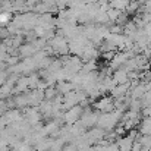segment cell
<instances>
[{
    "mask_svg": "<svg viewBox=\"0 0 151 151\" xmlns=\"http://www.w3.org/2000/svg\"><path fill=\"white\" fill-rule=\"evenodd\" d=\"M62 62H63V69H66L69 73L75 75V73H79L82 70V66H84V62L79 56H62L60 57Z\"/></svg>",
    "mask_w": 151,
    "mask_h": 151,
    "instance_id": "obj_1",
    "label": "cell"
},
{
    "mask_svg": "<svg viewBox=\"0 0 151 151\" xmlns=\"http://www.w3.org/2000/svg\"><path fill=\"white\" fill-rule=\"evenodd\" d=\"M49 46L54 50V54H62V56L69 54V40L65 35L56 34L49 41Z\"/></svg>",
    "mask_w": 151,
    "mask_h": 151,
    "instance_id": "obj_2",
    "label": "cell"
},
{
    "mask_svg": "<svg viewBox=\"0 0 151 151\" xmlns=\"http://www.w3.org/2000/svg\"><path fill=\"white\" fill-rule=\"evenodd\" d=\"M82 113H84V106L82 104H76V106L70 107L69 110H66L63 113V122L66 125H73L75 122H78L81 119Z\"/></svg>",
    "mask_w": 151,
    "mask_h": 151,
    "instance_id": "obj_3",
    "label": "cell"
},
{
    "mask_svg": "<svg viewBox=\"0 0 151 151\" xmlns=\"http://www.w3.org/2000/svg\"><path fill=\"white\" fill-rule=\"evenodd\" d=\"M94 107L97 111L101 113H110L114 110V99L113 97H101L100 100L94 103Z\"/></svg>",
    "mask_w": 151,
    "mask_h": 151,
    "instance_id": "obj_4",
    "label": "cell"
},
{
    "mask_svg": "<svg viewBox=\"0 0 151 151\" xmlns=\"http://www.w3.org/2000/svg\"><path fill=\"white\" fill-rule=\"evenodd\" d=\"M128 54L125 53V51H120V53H116L114 56H113V59L109 62V66H110V69L111 70H116V69H120V68H123V65L128 62Z\"/></svg>",
    "mask_w": 151,
    "mask_h": 151,
    "instance_id": "obj_5",
    "label": "cell"
},
{
    "mask_svg": "<svg viewBox=\"0 0 151 151\" xmlns=\"http://www.w3.org/2000/svg\"><path fill=\"white\" fill-rule=\"evenodd\" d=\"M129 90H131V81H129V82H125V84H117V85L110 91V94H111L113 99H122V97L128 96Z\"/></svg>",
    "mask_w": 151,
    "mask_h": 151,
    "instance_id": "obj_6",
    "label": "cell"
},
{
    "mask_svg": "<svg viewBox=\"0 0 151 151\" xmlns=\"http://www.w3.org/2000/svg\"><path fill=\"white\" fill-rule=\"evenodd\" d=\"M29 90V76H22L18 79L15 88H13V94H22V93H27Z\"/></svg>",
    "mask_w": 151,
    "mask_h": 151,
    "instance_id": "obj_7",
    "label": "cell"
},
{
    "mask_svg": "<svg viewBox=\"0 0 151 151\" xmlns=\"http://www.w3.org/2000/svg\"><path fill=\"white\" fill-rule=\"evenodd\" d=\"M56 90H57L59 94L66 96V94H69L70 91H73V90H76V88H75V85H73L70 81H59V82L56 84Z\"/></svg>",
    "mask_w": 151,
    "mask_h": 151,
    "instance_id": "obj_8",
    "label": "cell"
},
{
    "mask_svg": "<svg viewBox=\"0 0 151 151\" xmlns=\"http://www.w3.org/2000/svg\"><path fill=\"white\" fill-rule=\"evenodd\" d=\"M18 50H19V54H21L22 57H31V56H34V54L38 51L34 47L32 43H25V44H22Z\"/></svg>",
    "mask_w": 151,
    "mask_h": 151,
    "instance_id": "obj_9",
    "label": "cell"
},
{
    "mask_svg": "<svg viewBox=\"0 0 151 151\" xmlns=\"http://www.w3.org/2000/svg\"><path fill=\"white\" fill-rule=\"evenodd\" d=\"M113 78L117 84H125V82H129V75H128V70L120 68V69H116L113 72Z\"/></svg>",
    "mask_w": 151,
    "mask_h": 151,
    "instance_id": "obj_10",
    "label": "cell"
},
{
    "mask_svg": "<svg viewBox=\"0 0 151 151\" xmlns=\"http://www.w3.org/2000/svg\"><path fill=\"white\" fill-rule=\"evenodd\" d=\"M120 13H122V10L114 9V7H109V10H107L109 22H110V24H116V21H117V18L120 16Z\"/></svg>",
    "mask_w": 151,
    "mask_h": 151,
    "instance_id": "obj_11",
    "label": "cell"
},
{
    "mask_svg": "<svg viewBox=\"0 0 151 151\" xmlns=\"http://www.w3.org/2000/svg\"><path fill=\"white\" fill-rule=\"evenodd\" d=\"M99 65H97V60H88V62H84V66H82V70L84 73H88V72H94L97 70Z\"/></svg>",
    "mask_w": 151,
    "mask_h": 151,
    "instance_id": "obj_12",
    "label": "cell"
},
{
    "mask_svg": "<svg viewBox=\"0 0 151 151\" xmlns=\"http://www.w3.org/2000/svg\"><path fill=\"white\" fill-rule=\"evenodd\" d=\"M141 7V0H131L128 7H126V12L131 15V13H137Z\"/></svg>",
    "mask_w": 151,
    "mask_h": 151,
    "instance_id": "obj_13",
    "label": "cell"
},
{
    "mask_svg": "<svg viewBox=\"0 0 151 151\" xmlns=\"http://www.w3.org/2000/svg\"><path fill=\"white\" fill-rule=\"evenodd\" d=\"M12 19V12H0V25H9Z\"/></svg>",
    "mask_w": 151,
    "mask_h": 151,
    "instance_id": "obj_14",
    "label": "cell"
},
{
    "mask_svg": "<svg viewBox=\"0 0 151 151\" xmlns=\"http://www.w3.org/2000/svg\"><path fill=\"white\" fill-rule=\"evenodd\" d=\"M57 94H59L57 90L53 88V87H47V88L44 90V97H46V100H53Z\"/></svg>",
    "mask_w": 151,
    "mask_h": 151,
    "instance_id": "obj_15",
    "label": "cell"
},
{
    "mask_svg": "<svg viewBox=\"0 0 151 151\" xmlns=\"http://www.w3.org/2000/svg\"><path fill=\"white\" fill-rule=\"evenodd\" d=\"M142 29H144V32H145L148 37H151V22H148V24H147V25H145Z\"/></svg>",
    "mask_w": 151,
    "mask_h": 151,
    "instance_id": "obj_16",
    "label": "cell"
},
{
    "mask_svg": "<svg viewBox=\"0 0 151 151\" xmlns=\"http://www.w3.org/2000/svg\"><path fill=\"white\" fill-rule=\"evenodd\" d=\"M34 1H38V0H34Z\"/></svg>",
    "mask_w": 151,
    "mask_h": 151,
    "instance_id": "obj_17",
    "label": "cell"
}]
</instances>
